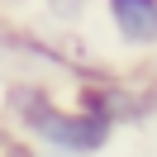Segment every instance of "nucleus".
Segmentation results:
<instances>
[{
  "label": "nucleus",
  "mask_w": 157,
  "mask_h": 157,
  "mask_svg": "<svg viewBox=\"0 0 157 157\" xmlns=\"http://www.w3.org/2000/svg\"><path fill=\"white\" fill-rule=\"evenodd\" d=\"M119 48L157 52V0H95Z\"/></svg>",
  "instance_id": "2"
},
{
  "label": "nucleus",
  "mask_w": 157,
  "mask_h": 157,
  "mask_svg": "<svg viewBox=\"0 0 157 157\" xmlns=\"http://www.w3.org/2000/svg\"><path fill=\"white\" fill-rule=\"evenodd\" d=\"M0 138H5V124H0Z\"/></svg>",
  "instance_id": "7"
},
{
  "label": "nucleus",
  "mask_w": 157,
  "mask_h": 157,
  "mask_svg": "<svg viewBox=\"0 0 157 157\" xmlns=\"http://www.w3.org/2000/svg\"><path fill=\"white\" fill-rule=\"evenodd\" d=\"M0 157H43V152L29 143V138H19V133H5V138H0Z\"/></svg>",
  "instance_id": "5"
},
{
  "label": "nucleus",
  "mask_w": 157,
  "mask_h": 157,
  "mask_svg": "<svg viewBox=\"0 0 157 157\" xmlns=\"http://www.w3.org/2000/svg\"><path fill=\"white\" fill-rule=\"evenodd\" d=\"M14 67H19V33L0 19V86L14 76Z\"/></svg>",
  "instance_id": "4"
},
{
  "label": "nucleus",
  "mask_w": 157,
  "mask_h": 157,
  "mask_svg": "<svg viewBox=\"0 0 157 157\" xmlns=\"http://www.w3.org/2000/svg\"><path fill=\"white\" fill-rule=\"evenodd\" d=\"M43 157H62V152H43Z\"/></svg>",
  "instance_id": "6"
},
{
  "label": "nucleus",
  "mask_w": 157,
  "mask_h": 157,
  "mask_svg": "<svg viewBox=\"0 0 157 157\" xmlns=\"http://www.w3.org/2000/svg\"><path fill=\"white\" fill-rule=\"evenodd\" d=\"M90 5H95V0H43V14H48L52 24H62V29H71V24H81L90 14Z\"/></svg>",
  "instance_id": "3"
},
{
  "label": "nucleus",
  "mask_w": 157,
  "mask_h": 157,
  "mask_svg": "<svg viewBox=\"0 0 157 157\" xmlns=\"http://www.w3.org/2000/svg\"><path fill=\"white\" fill-rule=\"evenodd\" d=\"M71 105L90 109V114H100L109 128H119V124H143L147 109H152V95L124 86V81H86Z\"/></svg>",
  "instance_id": "1"
}]
</instances>
